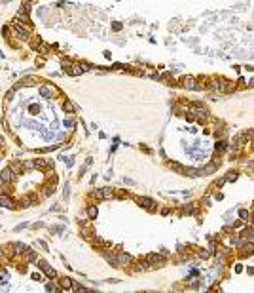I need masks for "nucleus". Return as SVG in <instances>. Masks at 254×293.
Here are the masks:
<instances>
[{
	"instance_id": "f257e3e1",
	"label": "nucleus",
	"mask_w": 254,
	"mask_h": 293,
	"mask_svg": "<svg viewBox=\"0 0 254 293\" xmlns=\"http://www.w3.org/2000/svg\"><path fill=\"white\" fill-rule=\"evenodd\" d=\"M13 31H15V36L21 40H29V36H30V27H23L21 23H15Z\"/></svg>"
},
{
	"instance_id": "f03ea898",
	"label": "nucleus",
	"mask_w": 254,
	"mask_h": 293,
	"mask_svg": "<svg viewBox=\"0 0 254 293\" xmlns=\"http://www.w3.org/2000/svg\"><path fill=\"white\" fill-rule=\"evenodd\" d=\"M0 179H2V181L8 185V183H11V181L15 179V173L10 170V168H4V170L0 171Z\"/></svg>"
},
{
	"instance_id": "7ed1b4c3",
	"label": "nucleus",
	"mask_w": 254,
	"mask_h": 293,
	"mask_svg": "<svg viewBox=\"0 0 254 293\" xmlns=\"http://www.w3.org/2000/svg\"><path fill=\"white\" fill-rule=\"evenodd\" d=\"M38 268H42V270H44V272H46V274H47V276H50V278H55V276H57V272H55V270H53V268H51V267H50V264H47V263H46V261H38Z\"/></svg>"
},
{
	"instance_id": "20e7f679",
	"label": "nucleus",
	"mask_w": 254,
	"mask_h": 293,
	"mask_svg": "<svg viewBox=\"0 0 254 293\" xmlns=\"http://www.w3.org/2000/svg\"><path fill=\"white\" fill-rule=\"evenodd\" d=\"M40 93H42L46 99H50V97H53V93H55V88H53V86H50V84H44V86L40 88Z\"/></svg>"
},
{
	"instance_id": "39448f33",
	"label": "nucleus",
	"mask_w": 254,
	"mask_h": 293,
	"mask_svg": "<svg viewBox=\"0 0 254 293\" xmlns=\"http://www.w3.org/2000/svg\"><path fill=\"white\" fill-rule=\"evenodd\" d=\"M0 207H8V210H13V204H11V198L8 194H0Z\"/></svg>"
},
{
	"instance_id": "423d86ee",
	"label": "nucleus",
	"mask_w": 254,
	"mask_h": 293,
	"mask_svg": "<svg viewBox=\"0 0 254 293\" xmlns=\"http://www.w3.org/2000/svg\"><path fill=\"white\" fill-rule=\"evenodd\" d=\"M131 263V255L129 253H118L116 255V264H129Z\"/></svg>"
},
{
	"instance_id": "0eeeda50",
	"label": "nucleus",
	"mask_w": 254,
	"mask_h": 293,
	"mask_svg": "<svg viewBox=\"0 0 254 293\" xmlns=\"http://www.w3.org/2000/svg\"><path fill=\"white\" fill-rule=\"evenodd\" d=\"M146 261H150L152 264H163V257L156 255V253H148L146 255Z\"/></svg>"
},
{
	"instance_id": "6e6552de",
	"label": "nucleus",
	"mask_w": 254,
	"mask_h": 293,
	"mask_svg": "<svg viewBox=\"0 0 254 293\" xmlns=\"http://www.w3.org/2000/svg\"><path fill=\"white\" fill-rule=\"evenodd\" d=\"M140 206H144L146 210H156V204H154V200H150V198H140Z\"/></svg>"
},
{
	"instance_id": "1a4fd4ad",
	"label": "nucleus",
	"mask_w": 254,
	"mask_h": 293,
	"mask_svg": "<svg viewBox=\"0 0 254 293\" xmlns=\"http://www.w3.org/2000/svg\"><path fill=\"white\" fill-rule=\"evenodd\" d=\"M23 259L29 261V263H30V261H36V251H34V250H30V247H27V251L23 253Z\"/></svg>"
},
{
	"instance_id": "9d476101",
	"label": "nucleus",
	"mask_w": 254,
	"mask_h": 293,
	"mask_svg": "<svg viewBox=\"0 0 254 293\" xmlns=\"http://www.w3.org/2000/svg\"><path fill=\"white\" fill-rule=\"evenodd\" d=\"M10 170H11V171H13V173H15V175H17V173H21V171H23V162H11V166H10Z\"/></svg>"
},
{
	"instance_id": "9b49d317",
	"label": "nucleus",
	"mask_w": 254,
	"mask_h": 293,
	"mask_svg": "<svg viewBox=\"0 0 254 293\" xmlns=\"http://www.w3.org/2000/svg\"><path fill=\"white\" fill-rule=\"evenodd\" d=\"M184 88H190V90H195V88H197V84H195V80H193V78H184Z\"/></svg>"
},
{
	"instance_id": "f8f14e48",
	"label": "nucleus",
	"mask_w": 254,
	"mask_h": 293,
	"mask_svg": "<svg viewBox=\"0 0 254 293\" xmlns=\"http://www.w3.org/2000/svg\"><path fill=\"white\" fill-rule=\"evenodd\" d=\"M34 164H36V168H50V166H51V164L47 162V160H44V158L34 160Z\"/></svg>"
},
{
	"instance_id": "ddd939ff",
	"label": "nucleus",
	"mask_w": 254,
	"mask_h": 293,
	"mask_svg": "<svg viewBox=\"0 0 254 293\" xmlns=\"http://www.w3.org/2000/svg\"><path fill=\"white\" fill-rule=\"evenodd\" d=\"M171 168H173V170H176L178 173H186V170H184V168L180 166L178 162H171Z\"/></svg>"
},
{
	"instance_id": "4468645a",
	"label": "nucleus",
	"mask_w": 254,
	"mask_h": 293,
	"mask_svg": "<svg viewBox=\"0 0 254 293\" xmlns=\"http://www.w3.org/2000/svg\"><path fill=\"white\" fill-rule=\"evenodd\" d=\"M61 286L64 287V289H68V287L72 286V280L70 278H67V276H64V278H61Z\"/></svg>"
},
{
	"instance_id": "2eb2a0df",
	"label": "nucleus",
	"mask_w": 254,
	"mask_h": 293,
	"mask_svg": "<svg viewBox=\"0 0 254 293\" xmlns=\"http://www.w3.org/2000/svg\"><path fill=\"white\" fill-rule=\"evenodd\" d=\"M63 107H64V110H67V112H74V110H76V107L72 105L70 101H64V103H63Z\"/></svg>"
},
{
	"instance_id": "dca6fc26",
	"label": "nucleus",
	"mask_w": 254,
	"mask_h": 293,
	"mask_svg": "<svg viewBox=\"0 0 254 293\" xmlns=\"http://www.w3.org/2000/svg\"><path fill=\"white\" fill-rule=\"evenodd\" d=\"M36 164L32 162V160H27V162H23V170H34Z\"/></svg>"
},
{
	"instance_id": "f3484780",
	"label": "nucleus",
	"mask_w": 254,
	"mask_h": 293,
	"mask_svg": "<svg viewBox=\"0 0 254 293\" xmlns=\"http://www.w3.org/2000/svg\"><path fill=\"white\" fill-rule=\"evenodd\" d=\"M112 194H114V190H112L110 187L103 188V198H112Z\"/></svg>"
},
{
	"instance_id": "a211bd4d",
	"label": "nucleus",
	"mask_w": 254,
	"mask_h": 293,
	"mask_svg": "<svg viewBox=\"0 0 254 293\" xmlns=\"http://www.w3.org/2000/svg\"><path fill=\"white\" fill-rule=\"evenodd\" d=\"M87 215H89L91 219H95L97 217V207L95 206H89V207H87Z\"/></svg>"
},
{
	"instance_id": "6ab92c4d",
	"label": "nucleus",
	"mask_w": 254,
	"mask_h": 293,
	"mask_svg": "<svg viewBox=\"0 0 254 293\" xmlns=\"http://www.w3.org/2000/svg\"><path fill=\"white\" fill-rule=\"evenodd\" d=\"M214 170H216V166H214V164H209V166L203 170V173H212Z\"/></svg>"
},
{
	"instance_id": "aec40b11",
	"label": "nucleus",
	"mask_w": 254,
	"mask_h": 293,
	"mask_svg": "<svg viewBox=\"0 0 254 293\" xmlns=\"http://www.w3.org/2000/svg\"><path fill=\"white\" fill-rule=\"evenodd\" d=\"M226 148H228V145H226V143H220V145H216V150H220V152H224Z\"/></svg>"
},
{
	"instance_id": "412c9836",
	"label": "nucleus",
	"mask_w": 254,
	"mask_h": 293,
	"mask_svg": "<svg viewBox=\"0 0 254 293\" xmlns=\"http://www.w3.org/2000/svg\"><path fill=\"white\" fill-rule=\"evenodd\" d=\"M247 238L248 242H254V230H247Z\"/></svg>"
},
{
	"instance_id": "4be33fe9",
	"label": "nucleus",
	"mask_w": 254,
	"mask_h": 293,
	"mask_svg": "<svg viewBox=\"0 0 254 293\" xmlns=\"http://www.w3.org/2000/svg\"><path fill=\"white\" fill-rule=\"evenodd\" d=\"M30 44H32V48H36V46L40 44V38H38V36H36V38H32V40H30Z\"/></svg>"
},
{
	"instance_id": "5701e85b",
	"label": "nucleus",
	"mask_w": 254,
	"mask_h": 293,
	"mask_svg": "<svg viewBox=\"0 0 254 293\" xmlns=\"http://www.w3.org/2000/svg\"><path fill=\"white\" fill-rule=\"evenodd\" d=\"M235 179H237V175H235V173H229L228 177H226V181H235Z\"/></svg>"
},
{
	"instance_id": "b1692460",
	"label": "nucleus",
	"mask_w": 254,
	"mask_h": 293,
	"mask_svg": "<svg viewBox=\"0 0 254 293\" xmlns=\"http://www.w3.org/2000/svg\"><path fill=\"white\" fill-rule=\"evenodd\" d=\"M51 192H53V187H47V188H46V190H44V196H50V194H51Z\"/></svg>"
},
{
	"instance_id": "393cba45",
	"label": "nucleus",
	"mask_w": 254,
	"mask_h": 293,
	"mask_svg": "<svg viewBox=\"0 0 254 293\" xmlns=\"http://www.w3.org/2000/svg\"><path fill=\"white\" fill-rule=\"evenodd\" d=\"M76 293H87V289H83L82 286H76Z\"/></svg>"
},
{
	"instance_id": "a878e982",
	"label": "nucleus",
	"mask_w": 254,
	"mask_h": 293,
	"mask_svg": "<svg viewBox=\"0 0 254 293\" xmlns=\"http://www.w3.org/2000/svg\"><path fill=\"white\" fill-rule=\"evenodd\" d=\"M239 215H241V219H248V217H247L248 213H247V211H245V210H241V211H239Z\"/></svg>"
},
{
	"instance_id": "bb28decb",
	"label": "nucleus",
	"mask_w": 254,
	"mask_h": 293,
	"mask_svg": "<svg viewBox=\"0 0 254 293\" xmlns=\"http://www.w3.org/2000/svg\"><path fill=\"white\" fill-rule=\"evenodd\" d=\"M25 84L27 86H32V84H34V78H25Z\"/></svg>"
}]
</instances>
